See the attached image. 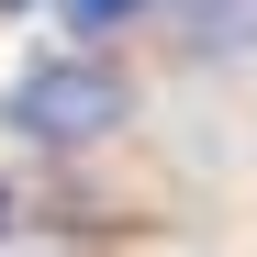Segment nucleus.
<instances>
[{
	"instance_id": "obj_1",
	"label": "nucleus",
	"mask_w": 257,
	"mask_h": 257,
	"mask_svg": "<svg viewBox=\"0 0 257 257\" xmlns=\"http://www.w3.org/2000/svg\"><path fill=\"white\" fill-rule=\"evenodd\" d=\"M123 112H135V90L101 56H45L12 78V123L34 146H101V135H123Z\"/></svg>"
},
{
	"instance_id": "obj_2",
	"label": "nucleus",
	"mask_w": 257,
	"mask_h": 257,
	"mask_svg": "<svg viewBox=\"0 0 257 257\" xmlns=\"http://www.w3.org/2000/svg\"><path fill=\"white\" fill-rule=\"evenodd\" d=\"M179 23H190L201 56H235L246 34H257V0H179Z\"/></svg>"
},
{
	"instance_id": "obj_3",
	"label": "nucleus",
	"mask_w": 257,
	"mask_h": 257,
	"mask_svg": "<svg viewBox=\"0 0 257 257\" xmlns=\"http://www.w3.org/2000/svg\"><path fill=\"white\" fill-rule=\"evenodd\" d=\"M135 12H157V0H67V34H112V23H135Z\"/></svg>"
},
{
	"instance_id": "obj_4",
	"label": "nucleus",
	"mask_w": 257,
	"mask_h": 257,
	"mask_svg": "<svg viewBox=\"0 0 257 257\" xmlns=\"http://www.w3.org/2000/svg\"><path fill=\"white\" fill-rule=\"evenodd\" d=\"M0 224H12V190H0Z\"/></svg>"
},
{
	"instance_id": "obj_5",
	"label": "nucleus",
	"mask_w": 257,
	"mask_h": 257,
	"mask_svg": "<svg viewBox=\"0 0 257 257\" xmlns=\"http://www.w3.org/2000/svg\"><path fill=\"white\" fill-rule=\"evenodd\" d=\"M0 12H12V0H0Z\"/></svg>"
}]
</instances>
